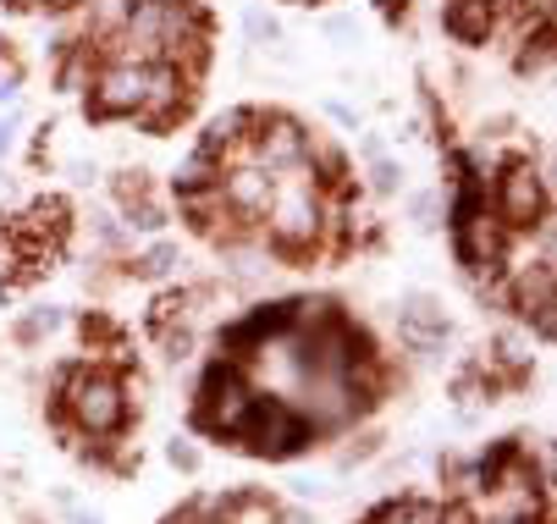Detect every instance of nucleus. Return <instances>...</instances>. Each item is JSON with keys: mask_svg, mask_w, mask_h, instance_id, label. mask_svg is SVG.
<instances>
[{"mask_svg": "<svg viewBox=\"0 0 557 524\" xmlns=\"http://www.w3.org/2000/svg\"><path fill=\"white\" fill-rule=\"evenodd\" d=\"M66 409L84 431L111 436L127 420V392H122L116 376H106V370H72L66 376Z\"/></svg>", "mask_w": 557, "mask_h": 524, "instance_id": "f257e3e1", "label": "nucleus"}, {"mask_svg": "<svg viewBox=\"0 0 557 524\" xmlns=\"http://www.w3.org/2000/svg\"><path fill=\"white\" fill-rule=\"evenodd\" d=\"M244 436L255 453H298V447L309 441V425L287 409V403H271V398H255L249 420H244Z\"/></svg>", "mask_w": 557, "mask_h": 524, "instance_id": "f03ea898", "label": "nucleus"}, {"mask_svg": "<svg viewBox=\"0 0 557 524\" xmlns=\"http://www.w3.org/2000/svg\"><path fill=\"white\" fill-rule=\"evenodd\" d=\"M144 89H149V66L144 61H111L100 78H95L89 116H138Z\"/></svg>", "mask_w": 557, "mask_h": 524, "instance_id": "7ed1b4c3", "label": "nucleus"}, {"mask_svg": "<svg viewBox=\"0 0 557 524\" xmlns=\"http://www.w3.org/2000/svg\"><path fill=\"white\" fill-rule=\"evenodd\" d=\"M249 409H255V392L237 382L232 370H215V376L205 382V392H199V425H205V431H221V436L244 431Z\"/></svg>", "mask_w": 557, "mask_h": 524, "instance_id": "20e7f679", "label": "nucleus"}, {"mask_svg": "<svg viewBox=\"0 0 557 524\" xmlns=\"http://www.w3.org/2000/svg\"><path fill=\"white\" fill-rule=\"evenodd\" d=\"M271 233L282 249H304L321 238V199L314 188H282L271 194Z\"/></svg>", "mask_w": 557, "mask_h": 524, "instance_id": "39448f33", "label": "nucleus"}, {"mask_svg": "<svg viewBox=\"0 0 557 524\" xmlns=\"http://www.w3.org/2000/svg\"><path fill=\"white\" fill-rule=\"evenodd\" d=\"M497 210L513 221V227H535L546 215V183L535 177L530 161H508L503 183H497Z\"/></svg>", "mask_w": 557, "mask_h": 524, "instance_id": "423d86ee", "label": "nucleus"}, {"mask_svg": "<svg viewBox=\"0 0 557 524\" xmlns=\"http://www.w3.org/2000/svg\"><path fill=\"white\" fill-rule=\"evenodd\" d=\"M188 84H183V66H172V61H154L149 66V89H144V105H138V116L149 122V127H166L172 116H183L188 111Z\"/></svg>", "mask_w": 557, "mask_h": 524, "instance_id": "0eeeda50", "label": "nucleus"}, {"mask_svg": "<svg viewBox=\"0 0 557 524\" xmlns=\"http://www.w3.org/2000/svg\"><path fill=\"white\" fill-rule=\"evenodd\" d=\"M453 227H458V260H463V265L486 271V265L503 260V227L492 221V210L474 204V210H463V215L453 221Z\"/></svg>", "mask_w": 557, "mask_h": 524, "instance_id": "6e6552de", "label": "nucleus"}, {"mask_svg": "<svg viewBox=\"0 0 557 524\" xmlns=\"http://www.w3.org/2000/svg\"><path fill=\"white\" fill-rule=\"evenodd\" d=\"M304 149H309V138H304V127H298L293 116H271V122H260V138H255L260 166L287 172V166H298V161H304Z\"/></svg>", "mask_w": 557, "mask_h": 524, "instance_id": "1a4fd4ad", "label": "nucleus"}, {"mask_svg": "<svg viewBox=\"0 0 557 524\" xmlns=\"http://www.w3.org/2000/svg\"><path fill=\"white\" fill-rule=\"evenodd\" d=\"M442 23H447L453 39L481 45V39H492V28H497V7H492V0H447Z\"/></svg>", "mask_w": 557, "mask_h": 524, "instance_id": "9d476101", "label": "nucleus"}, {"mask_svg": "<svg viewBox=\"0 0 557 524\" xmlns=\"http://www.w3.org/2000/svg\"><path fill=\"white\" fill-rule=\"evenodd\" d=\"M513 304L535 321V332H541V337H552V260L519 276V287H513Z\"/></svg>", "mask_w": 557, "mask_h": 524, "instance_id": "9b49d317", "label": "nucleus"}, {"mask_svg": "<svg viewBox=\"0 0 557 524\" xmlns=\"http://www.w3.org/2000/svg\"><path fill=\"white\" fill-rule=\"evenodd\" d=\"M17 233L34 238V244H61V238H66V199H39V204L23 215Z\"/></svg>", "mask_w": 557, "mask_h": 524, "instance_id": "f8f14e48", "label": "nucleus"}, {"mask_svg": "<svg viewBox=\"0 0 557 524\" xmlns=\"http://www.w3.org/2000/svg\"><path fill=\"white\" fill-rule=\"evenodd\" d=\"M221 194H226V204H237V210H265L271 204V177L265 172H232L226 183H221Z\"/></svg>", "mask_w": 557, "mask_h": 524, "instance_id": "ddd939ff", "label": "nucleus"}, {"mask_svg": "<svg viewBox=\"0 0 557 524\" xmlns=\"http://www.w3.org/2000/svg\"><path fill=\"white\" fill-rule=\"evenodd\" d=\"M249 127H260V116H255V111H221V116L205 127V144H199V149H205V155H221V149H232Z\"/></svg>", "mask_w": 557, "mask_h": 524, "instance_id": "4468645a", "label": "nucleus"}, {"mask_svg": "<svg viewBox=\"0 0 557 524\" xmlns=\"http://www.w3.org/2000/svg\"><path fill=\"white\" fill-rule=\"evenodd\" d=\"M404 326L414 332V337H442L447 332V315H442V304H436V298H425V292H409L404 298Z\"/></svg>", "mask_w": 557, "mask_h": 524, "instance_id": "2eb2a0df", "label": "nucleus"}, {"mask_svg": "<svg viewBox=\"0 0 557 524\" xmlns=\"http://www.w3.org/2000/svg\"><path fill=\"white\" fill-rule=\"evenodd\" d=\"M370 524H442V508L431 502H414V497H392L370 513Z\"/></svg>", "mask_w": 557, "mask_h": 524, "instance_id": "dca6fc26", "label": "nucleus"}, {"mask_svg": "<svg viewBox=\"0 0 557 524\" xmlns=\"http://www.w3.org/2000/svg\"><path fill=\"white\" fill-rule=\"evenodd\" d=\"M221 177H215V155H205V149H199V155L177 172V194H194V188H215Z\"/></svg>", "mask_w": 557, "mask_h": 524, "instance_id": "f3484780", "label": "nucleus"}, {"mask_svg": "<svg viewBox=\"0 0 557 524\" xmlns=\"http://www.w3.org/2000/svg\"><path fill=\"white\" fill-rule=\"evenodd\" d=\"M221 524H276V508L271 502H260V497H237L232 508H226V519Z\"/></svg>", "mask_w": 557, "mask_h": 524, "instance_id": "a211bd4d", "label": "nucleus"}, {"mask_svg": "<svg viewBox=\"0 0 557 524\" xmlns=\"http://www.w3.org/2000/svg\"><path fill=\"white\" fill-rule=\"evenodd\" d=\"M172 265H177V249H172V244H154V249H149V260H138L133 271H138V276H166Z\"/></svg>", "mask_w": 557, "mask_h": 524, "instance_id": "6ab92c4d", "label": "nucleus"}, {"mask_svg": "<svg viewBox=\"0 0 557 524\" xmlns=\"http://www.w3.org/2000/svg\"><path fill=\"white\" fill-rule=\"evenodd\" d=\"M116 199H127V204L149 199V183H144V172H122V177H116Z\"/></svg>", "mask_w": 557, "mask_h": 524, "instance_id": "aec40b11", "label": "nucleus"}, {"mask_svg": "<svg viewBox=\"0 0 557 524\" xmlns=\"http://www.w3.org/2000/svg\"><path fill=\"white\" fill-rule=\"evenodd\" d=\"M127 221H133V227H144V233H161V221H166V215H161V210H154V204H149V199H138V204H133V215H127Z\"/></svg>", "mask_w": 557, "mask_h": 524, "instance_id": "412c9836", "label": "nucleus"}, {"mask_svg": "<svg viewBox=\"0 0 557 524\" xmlns=\"http://www.w3.org/2000/svg\"><path fill=\"white\" fill-rule=\"evenodd\" d=\"M61 326V315L55 310H39L34 321H23V342H34V337H45V332H55Z\"/></svg>", "mask_w": 557, "mask_h": 524, "instance_id": "4be33fe9", "label": "nucleus"}, {"mask_svg": "<svg viewBox=\"0 0 557 524\" xmlns=\"http://www.w3.org/2000/svg\"><path fill=\"white\" fill-rule=\"evenodd\" d=\"M497 353H503V364H524V359H530V353H524V337H513V332L497 337Z\"/></svg>", "mask_w": 557, "mask_h": 524, "instance_id": "5701e85b", "label": "nucleus"}, {"mask_svg": "<svg viewBox=\"0 0 557 524\" xmlns=\"http://www.w3.org/2000/svg\"><path fill=\"white\" fill-rule=\"evenodd\" d=\"M244 23H249V34H255V39H276V34H282V28H276V17H265V12H249Z\"/></svg>", "mask_w": 557, "mask_h": 524, "instance_id": "b1692460", "label": "nucleus"}, {"mask_svg": "<svg viewBox=\"0 0 557 524\" xmlns=\"http://www.w3.org/2000/svg\"><path fill=\"white\" fill-rule=\"evenodd\" d=\"M84 66H89V55H72V61L61 66V89H77V84H84Z\"/></svg>", "mask_w": 557, "mask_h": 524, "instance_id": "393cba45", "label": "nucleus"}, {"mask_svg": "<svg viewBox=\"0 0 557 524\" xmlns=\"http://www.w3.org/2000/svg\"><path fill=\"white\" fill-rule=\"evenodd\" d=\"M375 188H381V194L397 188V166H392V161H375Z\"/></svg>", "mask_w": 557, "mask_h": 524, "instance_id": "a878e982", "label": "nucleus"}, {"mask_svg": "<svg viewBox=\"0 0 557 524\" xmlns=\"http://www.w3.org/2000/svg\"><path fill=\"white\" fill-rule=\"evenodd\" d=\"M172 464H177V470H194V464H199V453H194L188 441H172Z\"/></svg>", "mask_w": 557, "mask_h": 524, "instance_id": "bb28decb", "label": "nucleus"}, {"mask_svg": "<svg viewBox=\"0 0 557 524\" xmlns=\"http://www.w3.org/2000/svg\"><path fill=\"white\" fill-rule=\"evenodd\" d=\"M414 221H425V227L436 221V194H420V199H414Z\"/></svg>", "mask_w": 557, "mask_h": 524, "instance_id": "cd10ccee", "label": "nucleus"}, {"mask_svg": "<svg viewBox=\"0 0 557 524\" xmlns=\"http://www.w3.org/2000/svg\"><path fill=\"white\" fill-rule=\"evenodd\" d=\"M442 524H481V519H474V513H469L463 502H453V508L442 513Z\"/></svg>", "mask_w": 557, "mask_h": 524, "instance_id": "c85d7f7f", "label": "nucleus"}, {"mask_svg": "<svg viewBox=\"0 0 557 524\" xmlns=\"http://www.w3.org/2000/svg\"><path fill=\"white\" fill-rule=\"evenodd\" d=\"M404 12H409V0H381V17H386V23H397Z\"/></svg>", "mask_w": 557, "mask_h": 524, "instance_id": "c756f323", "label": "nucleus"}, {"mask_svg": "<svg viewBox=\"0 0 557 524\" xmlns=\"http://www.w3.org/2000/svg\"><path fill=\"white\" fill-rule=\"evenodd\" d=\"M66 513H72V524H100V519H89V513L77 508V502H66Z\"/></svg>", "mask_w": 557, "mask_h": 524, "instance_id": "7c9ffc66", "label": "nucleus"}, {"mask_svg": "<svg viewBox=\"0 0 557 524\" xmlns=\"http://www.w3.org/2000/svg\"><path fill=\"white\" fill-rule=\"evenodd\" d=\"M12 144V122H0V149H7Z\"/></svg>", "mask_w": 557, "mask_h": 524, "instance_id": "2f4dec72", "label": "nucleus"}, {"mask_svg": "<svg viewBox=\"0 0 557 524\" xmlns=\"http://www.w3.org/2000/svg\"><path fill=\"white\" fill-rule=\"evenodd\" d=\"M282 524H309V519H304V513H287V519H282Z\"/></svg>", "mask_w": 557, "mask_h": 524, "instance_id": "473e14b6", "label": "nucleus"}, {"mask_svg": "<svg viewBox=\"0 0 557 524\" xmlns=\"http://www.w3.org/2000/svg\"><path fill=\"white\" fill-rule=\"evenodd\" d=\"M497 524H524V519H497Z\"/></svg>", "mask_w": 557, "mask_h": 524, "instance_id": "72a5a7b5", "label": "nucleus"}, {"mask_svg": "<svg viewBox=\"0 0 557 524\" xmlns=\"http://www.w3.org/2000/svg\"><path fill=\"white\" fill-rule=\"evenodd\" d=\"M0 55H7V39H0Z\"/></svg>", "mask_w": 557, "mask_h": 524, "instance_id": "f704fd0d", "label": "nucleus"}]
</instances>
